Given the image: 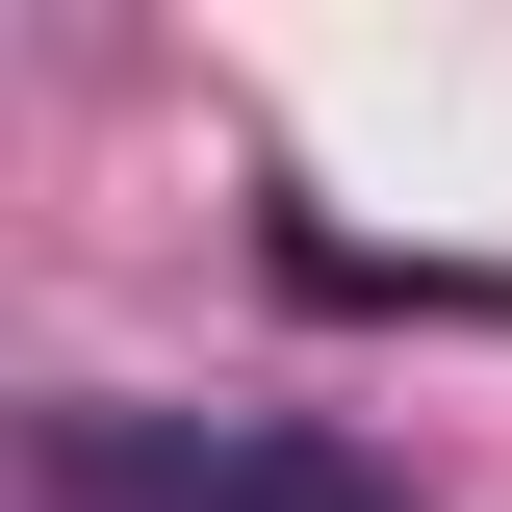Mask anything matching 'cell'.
Wrapping results in <instances>:
<instances>
[{"label":"cell","instance_id":"obj_1","mask_svg":"<svg viewBox=\"0 0 512 512\" xmlns=\"http://www.w3.org/2000/svg\"><path fill=\"white\" fill-rule=\"evenodd\" d=\"M52 487L77 512H384L359 461H308V436H154V410H77Z\"/></svg>","mask_w":512,"mask_h":512}]
</instances>
